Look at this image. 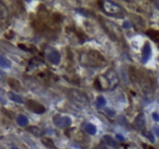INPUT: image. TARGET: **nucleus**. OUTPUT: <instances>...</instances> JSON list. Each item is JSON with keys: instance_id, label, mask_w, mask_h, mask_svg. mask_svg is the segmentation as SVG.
Returning a JSON list of instances; mask_svg holds the SVG:
<instances>
[{"instance_id": "9d476101", "label": "nucleus", "mask_w": 159, "mask_h": 149, "mask_svg": "<svg viewBox=\"0 0 159 149\" xmlns=\"http://www.w3.org/2000/svg\"><path fill=\"white\" fill-rule=\"evenodd\" d=\"M151 54V45H149L148 42H146L143 47V50H142V57L141 62L143 63H146L150 58V56Z\"/></svg>"}, {"instance_id": "ddd939ff", "label": "nucleus", "mask_w": 159, "mask_h": 149, "mask_svg": "<svg viewBox=\"0 0 159 149\" xmlns=\"http://www.w3.org/2000/svg\"><path fill=\"white\" fill-rule=\"evenodd\" d=\"M146 34L148 35V36H150V38L151 40H153L154 41L157 42V43L159 44V31L158 30H148V31L146 32Z\"/></svg>"}, {"instance_id": "dca6fc26", "label": "nucleus", "mask_w": 159, "mask_h": 149, "mask_svg": "<svg viewBox=\"0 0 159 149\" xmlns=\"http://www.w3.org/2000/svg\"><path fill=\"white\" fill-rule=\"evenodd\" d=\"M8 84L12 89H13L14 90L16 91H19L21 89V86H20V83H19V81L13 78H10L8 79Z\"/></svg>"}, {"instance_id": "f257e3e1", "label": "nucleus", "mask_w": 159, "mask_h": 149, "mask_svg": "<svg viewBox=\"0 0 159 149\" xmlns=\"http://www.w3.org/2000/svg\"><path fill=\"white\" fill-rule=\"evenodd\" d=\"M81 61L82 63L85 65L91 67H99L106 64V60L102 54L93 50H91L82 54Z\"/></svg>"}, {"instance_id": "7ed1b4c3", "label": "nucleus", "mask_w": 159, "mask_h": 149, "mask_svg": "<svg viewBox=\"0 0 159 149\" xmlns=\"http://www.w3.org/2000/svg\"><path fill=\"white\" fill-rule=\"evenodd\" d=\"M69 98L78 104L86 106L89 104V100L84 92L78 90V89H70L68 92Z\"/></svg>"}, {"instance_id": "aec40b11", "label": "nucleus", "mask_w": 159, "mask_h": 149, "mask_svg": "<svg viewBox=\"0 0 159 149\" xmlns=\"http://www.w3.org/2000/svg\"><path fill=\"white\" fill-rule=\"evenodd\" d=\"M106 103H107V100H106V99L103 96H99L97 97V99H96V104H97L99 107H103V106H105Z\"/></svg>"}, {"instance_id": "20e7f679", "label": "nucleus", "mask_w": 159, "mask_h": 149, "mask_svg": "<svg viewBox=\"0 0 159 149\" xmlns=\"http://www.w3.org/2000/svg\"><path fill=\"white\" fill-rule=\"evenodd\" d=\"M101 7L107 14L110 15H117L122 13L123 12V9L119 5L113 2H110V1L103 2Z\"/></svg>"}, {"instance_id": "412c9836", "label": "nucleus", "mask_w": 159, "mask_h": 149, "mask_svg": "<svg viewBox=\"0 0 159 149\" xmlns=\"http://www.w3.org/2000/svg\"><path fill=\"white\" fill-rule=\"evenodd\" d=\"M42 143H43L44 144L45 146H47V147H51V148H54V143H53V141H51L50 138H44L42 139Z\"/></svg>"}, {"instance_id": "5701e85b", "label": "nucleus", "mask_w": 159, "mask_h": 149, "mask_svg": "<svg viewBox=\"0 0 159 149\" xmlns=\"http://www.w3.org/2000/svg\"><path fill=\"white\" fill-rule=\"evenodd\" d=\"M105 110H106V113H107V114H108L110 117H114L115 115H116V113H115V111H113V109H108V108H107V109H106Z\"/></svg>"}, {"instance_id": "393cba45", "label": "nucleus", "mask_w": 159, "mask_h": 149, "mask_svg": "<svg viewBox=\"0 0 159 149\" xmlns=\"http://www.w3.org/2000/svg\"><path fill=\"white\" fill-rule=\"evenodd\" d=\"M153 130L154 131L155 134L159 138V126H154V127H153Z\"/></svg>"}, {"instance_id": "6e6552de", "label": "nucleus", "mask_w": 159, "mask_h": 149, "mask_svg": "<svg viewBox=\"0 0 159 149\" xmlns=\"http://www.w3.org/2000/svg\"><path fill=\"white\" fill-rule=\"evenodd\" d=\"M46 57L48 60L53 65H59L61 62V54L57 50L49 48L46 51Z\"/></svg>"}, {"instance_id": "423d86ee", "label": "nucleus", "mask_w": 159, "mask_h": 149, "mask_svg": "<svg viewBox=\"0 0 159 149\" xmlns=\"http://www.w3.org/2000/svg\"><path fill=\"white\" fill-rule=\"evenodd\" d=\"M53 122L60 129L68 128L72 124V120L69 117H61V115H55L53 117Z\"/></svg>"}, {"instance_id": "f3484780", "label": "nucleus", "mask_w": 159, "mask_h": 149, "mask_svg": "<svg viewBox=\"0 0 159 149\" xmlns=\"http://www.w3.org/2000/svg\"><path fill=\"white\" fill-rule=\"evenodd\" d=\"M16 122H17V124L20 127H25L28 124L29 121L28 118L25 116V115L20 114L16 118Z\"/></svg>"}, {"instance_id": "f8f14e48", "label": "nucleus", "mask_w": 159, "mask_h": 149, "mask_svg": "<svg viewBox=\"0 0 159 149\" xmlns=\"http://www.w3.org/2000/svg\"><path fill=\"white\" fill-rule=\"evenodd\" d=\"M82 127L85 131H86L89 134L93 135L96 133V127H95V126L93 125L92 124H90V123H86V124H83Z\"/></svg>"}, {"instance_id": "0eeeda50", "label": "nucleus", "mask_w": 159, "mask_h": 149, "mask_svg": "<svg viewBox=\"0 0 159 149\" xmlns=\"http://www.w3.org/2000/svg\"><path fill=\"white\" fill-rule=\"evenodd\" d=\"M27 106L30 110L33 111L34 113H37V114H42L46 111V109L43 105L34 100H27Z\"/></svg>"}, {"instance_id": "2eb2a0df", "label": "nucleus", "mask_w": 159, "mask_h": 149, "mask_svg": "<svg viewBox=\"0 0 159 149\" xmlns=\"http://www.w3.org/2000/svg\"><path fill=\"white\" fill-rule=\"evenodd\" d=\"M27 130L37 137H42L44 134V132L41 129L39 128V127H34V126L29 127L28 128H27Z\"/></svg>"}, {"instance_id": "a211bd4d", "label": "nucleus", "mask_w": 159, "mask_h": 149, "mask_svg": "<svg viewBox=\"0 0 159 149\" xmlns=\"http://www.w3.org/2000/svg\"><path fill=\"white\" fill-rule=\"evenodd\" d=\"M8 96L13 101L16 102L18 103H23V99L20 96L17 95V94L14 93V92H8Z\"/></svg>"}, {"instance_id": "f03ea898", "label": "nucleus", "mask_w": 159, "mask_h": 149, "mask_svg": "<svg viewBox=\"0 0 159 149\" xmlns=\"http://www.w3.org/2000/svg\"><path fill=\"white\" fill-rule=\"evenodd\" d=\"M99 21L103 27L104 30L107 31L109 36H110V38L113 39V40H116V41H119V40H122V31H121V29L119 28V26H117V24H116L113 21L105 19L102 16H99Z\"/></svg>"}, {"instance_id": "39448f33", "label": "nucleus", "mask_w": 159, "mask_h": 149, "mask_svg": "<svg viewBox=\"0 0 159 149\" xmlns=\"http://www.w3.org/2000/svg\"><path fill=\"white\" fill-rule=\"evenodd\" d=\"M104 81H106V86L107 89H114L118 84V78L116 76V74L113 69H110L102 76Z\"/></svg>"}, {"instance_id": "1a4fd4ad", "label": "nucleus", "mask_w": 159, "mask_h": 149, "mask_svg": "<svg viewBox=\"0 0 159 149\" xmlns=\"http://www.w3.org/2000/svg\"><path fill=\"white\" fill-rule=\"evenodd\" d=\"M9 10L3 2H0V25H6L9 20Z\"/></svg>"}, {"instance_id": "bb28decb", "label": "nucleus", "mask_w": 159, "mask_h": 149, "mask_svg": "<svg viewBox=\"0 0 159 149\" xmlns=\"http://www.w3.org/2000/svg\"><path fill=\"white\" fill-rule=\"evenodd\" d=\"M116 138H117V139L119 140V141H124L123 136H122V135H121V134H116Z\"/></svg>"}, {"instance_id": "7c9ffc66", "label": "nucleus", "mask_w": 159, "mask_h": 149, "mask_svg": "<svg viewBox=\"0 0 159 149\" xmlns=\"http://www.w3.org/2000/svg\"><path fill=\"white\" fill-rule=\"evenodd\" d=\"M101 149H107V148H106V147H101Z\"/></svg>"}, {"instance_id": "c756f323", "label": "nucleus", "mask_w": 159, "mask_h": 149, "mask_svg": "<svg viewBox=\"0 0 159 149\" xmlns=\"http://www.w3.org/2000/svg\"><path fill=\"white\" fill-rule=\"evenodd\" d=\"M148 149H154V147H148Z\"/></svg>"}, {"instance_id": "4be33fe9", "label": "nucleus", "mask_w": 159, "mask_h": 149, "mask_svg": "<svg viewBox=\"0 0 159 149\" xmlns=\"http://www.w3.org/2000/svg\"><path fill=\"white\" fill-rule=\"evenodd\" d=\"M145 134V136L147 137V138H148V139L150 140V141H151V142H152V143H154V141H155V140H154V135H153V134L151 133V132H148V133H146V134Z\"/></svg>"}, {"instance_id": "b1692460", "label": "nucleus", "mask_w": 159, "mask_h": 149, "mask_svg": "<svg viewBox=\"0 0 159 149\" xmlns=\"http://www.w3.org/2000/svg\"><path fill=\"white\" fill-rule=\"evenodd\" d=\"M152 117L154 119V121H155L156 122H159V114L157 113H152Z\"/></svg>"}, {"instance_id": "cd10ccee", "label": "nucleus", "mask_w": 159, "mask_h": 149, "mask_svg": "<svg viewBox=\"0 0 159 149\" xmlns=\"http://www.w3.org/2000/svg\"><path fill=\"white\" fill-rule=\"evenodd\" d=\"M3 77H4V74L2 72V71H0V80L2 79H3Z\"/></svg>"}, {"instance_id": "4468645a", "label": "nucleus", "mask_w": 159, "mask_h": 149, "mask_svg": "<svg viewBox=\"0 0 159 149\" xmlns=\"http://www.w3.org/2000/svg\"><path fill=\"white\" fill-rule=\"evenodd\" d=\"M103 140L106 144L110 146V147H113V148H117L118 147V144L116 143V141L113 138L109 136V135H104Z\"/></svg>"}, {"instance_id": "a878e982", "label": "nucleus", "mask_w": 159, "mask_h": 149, "mask_svg": "<svg viewBox=\"0 0 159 149\" xmlns=\"http://www.w3.org/2000/svg\"><path fill=\"white\" fill-rule=\"evenodd\" d=\"M123 27L124 28H130V27H131V23H130V22L125 21V22L123 23Z\"/></svg>"}, {"instance_id": "2f4dec72", "label": "nucleus", "mask_w": 159, "mask_h": 149, "mask_svg": "<svg viewBox=\"0 0 159 149\" xmlns=\"http://www.w3.org/2000/svg\"><path fill=\"white\" fill-rule=\"evenodd\" d=\"M12 149H19V148H17V147H13V148H12Z\"/></svg>"}, {"instance_id": "9b49d317", "label": "nucleus", "mask_w": 159, "mask_h": 149, "mask_svg": "<svg viewBox=\"0 0 159 149\" xmlns=\"http://www.w3.org/2000/svg\"><path fill=\"white\" fill-rule=\"evenodd\" d=\"M145 117L143 113H140V114L137 115L135 118V121H134V125L135 127L138 130H143L145 127Z\"/></svg>"}, {"instance_id": "6ab92c4d", "label": "nucleus", "mask_w": 159, "mask_h": 149, "mask_svg": "<svg viewBox=\"0 0 159 149\" xmlns=\"http://www.w3.org/2000/svg\"><path fill=\"white\" fill-rule=\"evenodd\" d=\"M11 67V62L3 56H0V68H8Z\"/></svg>"}, {"instance_id": "c85d7f7f", "label": "nucleus", "mask_w": 159, "mask_h": 149, "mask_svg": "<svg viewBox=\"0 0 159 149\" xmlns=\"http://www.w3.org/2000/svg\"><path fill=\"white\" fill-rule=\"evenodd\" d=\"M0 103H6L5 100H3V98H2V97H1V96H0Z\"/></svg>"}]
</instances>
